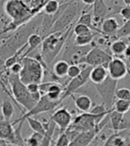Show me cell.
<instances>
[{
  "mask_svg": "<svg viewBox=\"0 0 130 146\" xmlns=\"http://www.w3.org/2000/svg\"><path fill=\"white\" fill-rule=\"evenodd\" d=\"M71 31L72 26L67 29L66 31L51 33L44 38L41 44L40 54L46 65L53 62L56 56L59 54L69 38Z\"/></svg>",
  "mask_w": 130,
  "mask_h": 146,
  "instance_id": "obj_2",
  "label": "cell"
},
{
  "mask_svg": "<svg viewBox=\"0 0 130 146\" xmlns=\"http://www.w3.org/2000/svg\"><path fill=\"white\" fill-rule=\"evenodd\" d=\"M60 104H61L60 103H56V102H53L51 100H49L46 96H42L40 100L37 103V104H36L30 111H27L23 117H20L18 119L12 122V124L13 126V125H15V124H18L21 119L25 120V119L29 118V117H35L41 113L54 111V110H55Z\"/></svg>",
  "mask_w": 130,
  "mask_h": 146,
  "instance_id": "obj_8",
  "label": "cell"
},
{
  "mask_svg": "<svg viewBox=\"0 0 130 146\" xmlns=\"http://www.w3.org/2000/svg\"><path fill=\"white\" fill-rule=\"evenodd\" d=\"M115 98L119 100H126L130 101V90L127 88H119L115 93Z\"/></svg>",
  "mask_w": 130,
  "mask_h": 146,
  "instance_id": "obj_35",
  "label": "cell"
},
{
  "mask_svg": "<svg viewBox=\"0 0 130 146\" xmlns=\"http://www.w3.org/2000/svg\"><path fill=\"white\" fill-rule=\"evenodd\" d=\"M119 15L124 19L125 21L130 20V5H125L123 7H121L119 12Z\"/></svg>",
  "mask_w": 130,
  "mask_h": 146,
  "instance_id": "obj_37",
  "label": "cell"
},
{
  "mask_svg": "<svg viewBox=\"0 0 130 146\" xmlns=\"http://www.w3.org/2000/svg\"><path fill=\"white\" fill-rule=\"evenodd\" d=\"M130 36V20L125 21V23L122 25L116 34V38H123L126 36Z\"/></svg>",
  "mask_w": 130,
  "mask_h": 146,
  "instance_id": "obj_33",
  "label": "cell"
},
{
  "mask_svg": "<svg viewBox=\"0 0 130 146\" xmlns=\"http://www.w3.org/2000/svg\"><path fill=\"white\" fill-rule=\"evenodd\" d=\"M81 71H82V68L80 67V65L71 64V65H70V67H69L67 76H68L70 79L75 78H77L79 74H80Z\"/></svg>",
  "mask_w": 130,
  "mask_h": 146,
  "instance_id": "obj_34",
  "label": "cell"
},
{
  "mask_svg": "<svg viewBox=\"0 0 130 146\" xmlns=\"http://www.w3.org/2000/svg\"><path fill=\"white\" fill-rule=\"evenodd\" d=\"M0 143H1V146H8V143L3 140H0Z\"/></svg>",
  "mask_w": 130,
  "mask_h": 146,
  "instance_id": "obj_41",
  "label": "cell"
},
{
  "mask_svg": "<svg viewBox=\"0 0 130 146\" xmlns=\"http://www.w3.org/2000/svg\"><path fill=\"white\" fill-rule=\"evenodd\" d=\"M108 120H109V115L99 125H97L95 129L79 134L74 140H72L70 142L69 146H89L91 143L94 141V139L96 138V136L103 128L106 127V123L108 122Z\"/></svg>",
  "mask_w": 130,
  "mask_h": 146,
  "instance_id": "obj_11",
  "label": "cell"
},
{
  "mask_svg": "<svg viewBox=\"0 0 130 146\" xmlns=\"http://www.w3.org/2000/svg\"><path fill=\"white\" fill-rule=\"evenodd\" d=\"M24 119H21L18 124L17 127L14 128V135H13V139L10 145L12 146H26L25 144V140L23 137V126L24 123Z\"/></svg>",
  "mask_w": 130,
  "mask_h": 146,
  "instance_id": "obj_24",
  "label": "cell"
},
{
  "mask_svg": "<svg viewBox=\"0 0 130 146\" xmlns=\"http://www.w3.org/2000/svg\"><path fill=\"white\" fill-rule=\"evenodd\" d=\"M73 33L76 36H83V35H88V34L93 33V31L86 25H83L80 23H76L73 27Z\"/></svg>",
  "mask_w": 130,
  "mask_h": 146,
  "instance_id": "obj_32",
  "label": "cell"
},
{
  "mask_svg": "<svg viewBox=\"0 0 130 146\" xmlns=\"http://www.w3.org/2000/svg\"><path fill=\"white\" fill-rule=\"evenodd\" d=\"M70 143V138L65 133H62V134H60L54 146H69Z\"/></svg>",
  "mask_w": 130,
  "mask_h": 146,
  "instance_id": "obj_36",
  "label": "cell"
},
{
  "mask_svg": "<svg viewBox=\"0 0 130 146\" xmlns=\"http://www.w3.org/2000/svg\"><path fill=\"white\" fill-rule=\"evenodd\" d=\"M72 2H77V3H79V2H81V0H71Z\"/></svg>",
  "mask_w": 130,
  "mask_h": 146,
  "instance_id": "obj_43",
  "label": "cell"
},
{
  "mask_svg": "<svg viewBox=\"0 0 130 146\" xmlns=\"http://www.w3.org/2000/svg\"><path fill=\"white\" fill-rule=\"evenodd\" d=\"M69 67H70V64L63 60H60L58 62H56L53 67L52 78L55 80V79L62 78H64L65 76H67Z\"/></svg>",
  "mask_w": 130,
  "mask_h": 146,
  "instance_id": "obj_20",
  "label": "cell"
},
{
  "mask_svg": "<svg viewBox=\"0 0 130 146\" xmlns=\"http://www.w3.org/2000/svg\"><path fill=\"white\" fill-rule=\"evenodd\" d=\"M109 14V6L104 0H95L93 5V19L94 24L103 21Z\"/></svg>",
  "mask_w": 130,
  "mask_h": 146,
  "instance_id": "obj_14",
  "label": "cell"
},
{
  "mask_svg": "<svg viewBox=\"0 0 130 146\" xmlns=\"http://www.w3.org/2000/svg\"><path fill=\"white\" fill-rule=\"evenodd\" d=\"M122 2H123L126 5H130V0H122Z\"/></svg>",
  "mask_w": 130,
  "mask_h": 146,
  "instance_id": "obj_42",
  "label": "cell"
},
{
  "mask_svg": "<svg viewBox=\"0 0 130 146\" xmlns=\"http://www.w3.org/2000/svg\"><path fill=\"white\" fill-rule=\"evenodd\" d=\"M119 28L120 27L117 19H115L113 17H109V18H105L101 23L100 31H101V34H103L108 36H116Z\"/></svg>",
  "mask_w": 130,
  "mask_h": 146,
  "instance_id": "obj_16",
  "label": "cell"
},
{
  "mask_svg": "<svg viewBox=\"0 0 130 146\" xmlns=\"http://www.w3.org/2000/svg\"><path fill=\"white\" fill-rule=\"evenodd\" d=\"M96 33H91L88 35H83V36H76L75 40H74V45L78 46H90L92 42L94 41V38L96 36Z\"/></svg>",
  "mask_w": 130,
  "mask_h": 146,
  "instance_id": "obj_29",
  "label": "cell"
},
{
  "mask_svg": "<svg viewBox=\"0 0 130 146\" xmlns=\"http://www.w3.org/2000/svg\"><path fill=\"white\" fill-rule=\"evenodd\" d=\"M82 5L83 4L81 2L77 3L72 2L70 0L55 21L49 34L66 31L67 29L71 27L72 24L74 23V21H78L79 15L82 13Z\"/></svg>",
  "mask_w": 130,
  "mask_h": 146,
  "instance_id": "obj_5",
  "label": "cell"
},
{
  "mask_svg": "<svg viewBox=\"0 0 130 146\" xmlns=\"http://www.w3.org/2000/svg\"><path fill=\"white\" fill-rule=\"evenodd\" d=\"M108 77H109V75H108V70L106 67L96 66L92 67L89 75V80L94 85H99L103 83Z\"/></svg>",
  "mask_w": 130,
  "mask_h": 146,
  "instance_id": "obj_19",
  "label": "cell"
},
{
  "mask_svg": "<svg viewBox=\"0 0 130 146\" xmlns=\"http://www.w3.org/2000/svg\"><path fill=\"white\" fill-rule=\"evenodd\" d=\"M109 119L111 125V129L114 132H120V131L127 130L129 128V126L125 121L124 114L114 111L113 109L109 113Z\"/></svg>",
  "mask_w": 130,
  "mask_h": 146,
  "instance_id": "obj_15",
  "label": "cell"
},
{
  "mask_svg": "<svg viewBox=\"0 0 130 146\" xmlns=\"http://www.w3.org/2000/svg\"><path fill=\"white\" fill-rule=\"evenodd\" d=\"M30 1L31 0L28 2L25 0H6L4 3L5 13L11 21L10 25L4 32L14 31L34 18L35 15L30 6Z\"/></svg>",
  "mask_w": 130,
  "mask_h": 146,
  "instance_id": "obj_1",
  "label": "cell"
},
{
  "mask_svg": "<svg viewBox=\"0 0 130 146\" xmlns=\"http://www.w3.org/2000/svg\"><path fill=\"white\" fill-rule=\"evenodd\" d=\"M21 70H23V65H21V62H16V63H14L13 66L8 70V71L10 73H12V74H15V75H19Z\"/></svg>",
  "mask_w": 130,
  "mask_h": 146,
  "instance_id": "obj_38",
  "label": "cell"
},
{
  "mask_svg": "<svg viewBox=\"0 0 130 146\" xmlns=\"http://www.w3.org/2000/svg\"><path fill=\"white\" fill-rule=\"evenodd\" d=\"M61 5L58 0H47L44 7H43V13L46 15H55L60 11Z\"/></svg>",
  "mask_w": 130,
  "mask_h": 146,
  "instance_id": "obj_26",
  "label": "cell"
},
{
  "mask_svg": "<svg viewBox=\"0 0 130 146\" xmlns=\"http://www.w3.org/2000/svg\"><path fill=\"white\" fill-rule=\"evenodd\" d=\"M25 120L28 121L29 126L33 130V132L38 133L41 135H45L46 133V125H44L42 122H40L38 119H35L34 117H29L26 118Z\"/></svg>",
  "mask_w": 130,
  "mask_h": 146,
  "instance_id": "obj_27",
  "label": "cell"
},
{
  "mask_svg": "<svg viewBox=\"0 0 130 146\" xmlns=\"http://www.w3.org/2000/svg\"><path fill=\"white\" fill-rule=\"evenodd\" d=\"M127 46V43L124 40L117 39V40H114L111 44L110 49H111V53L113 54L120 55V54H124Z\"/></svg>",
  "mask_w": 130,
  "mask_h": 146,
  "instance_id": "obj_28",
  "label": "cell"
},
{
  "mask_svg": "<svg viewBox=\"0 0 130 146\" xmlns=\"http://www.w3.org/2000/svg\"><path fill=\"white\" fill-rule=\"evenodd\" d=\"M128 146H130V137H129V143H128Z\"/></svg>",
  "mask_w": 130,
  "mask_h": 146,
  "instance_id": "obj_44",
  "label": "cell"
},
{
  "mask_svg": "<svg viewBox=\"0 0 130 146\" xmlns=\"http://www.w3.org/2000/svg\"><path fill=\"white\" fill-rule=\"evenodd\" d=\"M23 65V70L19 74L20 80L24 85H29L31 83H36L40 85L44 78V67L42 64L31 56L23 57L21 60Z\"/></svg>",
  "mask_w": 130,
  "mask_h": 146,
  "instance_id": "obj_4",
  "label": "cell"
},
{
  "mask_svg": "<svg viewBox=\"0 0 130 146\" xmlns=\"http://www.w3.org/2000/svg\"><path fill=\"white\" fill-rule=\"evenodd\" d=\"M43 39L44 38H43L42 36L38 33H33L29 36L28 41H27L28 47H27L25 53L23 54V57L30 56V54L33 52V51H35L39 46H41Z\"/></svg>",
  "mask_w": 130,
  "mask_h": 146,
  "instance_id": "obj_21",
  "label": "cell"
},
{
  "mask_svg": "<svg viewBox=\"0 0 130 146\" xmlns=\"http://www.w3.org/2000/svg\"><path fill=\"white\" fill-rule=\"evenodd\" d=\"M118 81L108 77L103 83L95 85L96 89L103 100V104L108 110H111L115 100V93L117 90Z\"/></svg>",
  "mask_w": 130,
  "mask_h": 146,
  "instance_id": "obj_6",
  "label": "cell"
},
{
  "mask_svg": "<svg viewBox=\"0 0 130 146\" xmlns=\"http://www.w3.org/2000/svg\"><path fill=\"white\" fill-rule=\"evenodd\" d=\"M124 55L127 58H130V45H127L126 50H125V53H124Z\"/></svg>",
  "mask_w": 130,
  "mask_h": 146,
  "instance_id": "obj_40",
  "label": "cell"
},
{
  "mask_svg": "<svg viewBox=\"0 0 130 146\" xmlns=\"http://www.w3.org/2000/svg\"><path fill=\"white\" fill-rule=\"evenodd\" d=\"M0 146H1V143H0Z\"/></svg>",
  "mask_w": 130,
  "mask_h": 146,
  "instance_id": "obj_45",
  "label": "cell"
},
{
  "mask_svg": "<svg viewBox=\"0 0 130 146\" xmlns=\"http://www.w3.org/2000/svg\"><path fill=\"white\" fill-rule=\"evenodd\" d=\"M81 3L85 5H92L95 3V0H81Z\"/></svg>",
  "mask_w": 130,
  "mask_h": 146,
  "instance_id": "obj_39",
  "label": "cell"
},
{
  "mask_svg": "<svg viewBox=\"0 0 130 146\" xmlns=\"http://www.w3.org/2000/svg\"><path fill=\"white\" fill-rule=\"evenodd\" d=\"M107 70L109 77L117 81L124 78L128 73L126 62L119 58H112V60L107 65Z\"/></svg>",
  "mask_w": 130,
  "mask_h": 146,
  "instance_id": "obj_13",
  "label": "cell"
},
{
  "mask_svg": "<svg viewBox=\"0 0 130 146\" xmlns=\"http://www.w3.org/2000/svg\"><path fill=\"white\" fill-rule=\"evenodd\" d=\"M77 23L86 25V26H88L89 29H91L93 31H96L98 33H101L100 29H98L96 26H95V24H94V19H93L92 13H82L80 15H79V17L77 21Z\"/></svg>",
  "mask_w": 130,
  "mask_h": 146,
  "instance_id": "obj_25",
  "label": "cell"
},
{
  "mask_svg": "<svg viewBox=\"0 0 130 146\" xmlns=\"http://www.w3.org/2000/svg\"><path fill=\"white\" fill-rule=\"evenodd\" d=\"M43 135H44L33 132V134L31 135L25 140L26 146H39L43 139Z\"/></svg>",
  "mask_w": 130,
  "mask_h": 146,
  "instance_id": "obj_31",
  "label": "cell"
},
{
  "mask_svg": "<svg viewBox=\"0 0 130 146\" xmlns=\"http://www.w3.org/2000/svg\"><path fill=\"white\" fill-rule=\"evenodd\" d=\"M50 119L55 123L56 127H58L60 134H62L70 126L73 118L71 113L68 111L67 107H63L56 110Z\"/></svg>",
  "mask_w": 130,
  "mask_h": 146,
  "instance_id": "obj_12",
  "label": "cell"
},
{
  "mask_svg": "<svg viewBox=\"0 0 130 146\" xmlns=\"http://www.w3.org/2000/svg\"><path fill=\"white\" fill-rule=\"evenodd\" d=\"M6 80L8 81L10 85L11 91L13 96L14 101L16 102L17 107L20 109V111H21L20 117H23L25 114V112L21 110L20 105L23 106L27 111H30L37 104L38 102L33 98L31 94L28 91L26 85H24L20 80L19 75L12 74V73L8 71L6 76Z\"/></svg>",
  "mask_w": 130,
  "mask_h": 146,
  "instance_id": "obj_3",
  "label": "cell"
},
{
  "mask_svg": "<svg viewBox=\"0 0 130 146\" xmlns=\"http://www.w3.org/2000/svg\"><path fill=\"white\" fill-rule=\"evenodd\" d=\"M93 46H78L73 45L72 46H67L62 54V60L67 62L70 65L77 64L79 65L83 58L88 54Z\"/></svg>",
  "mask_w": 130,
  "mask_h": 146,
  "instance_id": "obj_10",
  "label": "cell"
},
{
  "mask_svg": "<svg viewBox=\"0 0 130 146\" xmlns=\"http://www.w3.org/2000/svg\"><path fill=\"white\" fill-rule=\"evenodd\" d=\"M1 111L4 119L10 121L12 117L14 115V107L12 104V100L9 97H4L1 106Z\"/></svg>",
  "mask_w": 130,
  "mask_h": 146,
  "instance_id": "obj_23",
  "label": "cell"
},
{
  "mask_svg": "<svg viewBox=\"0 0 130 146\" xmlns=\"http://www.w3.org/2000/svg\"><path fill=\"white\" fill-rule=\"evenodd\" d=\"M70 97L74 100L77 109L82 113L89 112L93 108V101L86 94H79L78 96H74V94H71Z\"/></svg>",
  "mask_w": 130,
  "mask_h": 146,
  "instance_id": "obj_17",
  "label": "cell"
},
{
  "mask_svg": "<svg viewBox=\"0 0 130 146\" xmlns=\"http://www.w3.org/2000/svg\"><path fill=\"white\" fill-rule=\"evenodd\" d=\"M14 135V128L12 122L5 119H0V140L11 144Z\"/></svg>",
  "mask_w": 130,
  "mask_h": 146,
  "instance_id": "obj_18",
  "label": "cell"
},
{
  "mask_svg": "<svg viewBox=\"0 0 130 146\" xmlns=\"http://www.w3.org/2000/svg\"><path fill=\"white\" fill-rule=\"evenodd\" d=\"M111 54H108L103 49L97 46H93L80 62L79 65H88L91 67L104 66L107 68V65L112 60Z\"/></svg>",
  "mask_w": 130,
  "mask_h": 146,
  "instance_id": "obj_7",
  "label": "cell"
},
{
  "mask_svg": "<svg viewBox=\"0 0 130 146\" xmlns=\"http://www.w3.org/2000/svg\"><path fill=\"white\" fill-rule=\"evenodd\" d=\"M45 125H46V133L44 135H43V139H42L39 146H50L51 145L53 135L54 134V131L56 128L55 123L51 119H49V121L46 124H45Z\"/></svg>",
  "mask_w": 130,
  "mask_h": 146,
  "instance_id": "obj_22",
  "label": "cell"
},
{
  "mask_svg": "<svg viewBox=\"0 0 130 146\" xmlns=\"http://www.w3.org/2000/svg\"><path fill=\"white\" fill-rule=\"evenodd\" d=\"M112 109L119 113L125 114L130 110V101L116 99L114 101Z\"/></svg>",
  "mask_w": 130,
  "mask_h": 146,
  "instance_id": "obj_30",
  "label": "cell"
},
{
  "mask_svg": "<svg viewBox=\"0 0 130 146\" xmlns=\"http://www.w3.org/2000/svg\"><path fill=\"white\" fill-rule=\"evenodd\" d=\"M92 67L85 65V67L82 69L81 73L79 74L77 78L70 79L67 86H65L63 94L62 96V100L63 101L65 98H67L68 96H70L71 94H73L75 92H77L79 88L86 84V82L89 80V75L91 71Z\"/></svg>",
  "mask_w": 130,
  "mask_h": 146,
  "instance_id": "obj_9",
  "label": "cell"
}]
</instances>
